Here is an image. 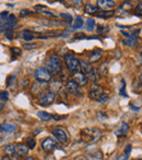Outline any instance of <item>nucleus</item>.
<instances>
[{"label":"nucleus","instance_id":"nucleus-17","mask_svg":"<svg viewBox=\"0 0 142 160\" xmlns=\"http://www.w3.org/2000/svg\"><path fill=\"white\" fill-rule=\"evenodd\" d=\"M85 12L89 13V14H96L98 12V7L94 6L92 3H85V8H84Z\"/></svg>","mask_w":142,"mask_h":160},{"label":"nucleus","instance_id":"nucleus-28","mask_svg":"<svg viewBox=\"0 0 142 160\" xmlns=\"http://www.w3.org/2000/svg\"><path fill=\"white\" fill-rule=\"evenodd\" d=\"M35 146H36V142L34 139L33 138L26 139V147H28L29 149H33V148H35Z\"/></svg>","mask_w":142,"mask_h":160},{"label":"nucleus","instance_id":"nucleus-12","mask_svg":"<svg viewBox=\"0 0 142 160\" xmlns=\"http://www.w3.org/2000/svg\"><path fill=\"white\" fill-rule=\"evenodd\" d=\"M14 147H15V152H17L18 157L28 156V154H29V148L26 147L25 144H17V145H14Z\"/></svg>","mask_w":142,"mask_h":160},{"label":"nucleus","instance_id":"nucleus-31","mask_svg":"<svg viewBox=\"0 0 142 160\" xmlns=\"http://www.w3.org/2000/svg\"><path fill=\"white\" fill-rule=\"evenodd\" d=\"M4 35H6L7 39H9V40L13 39V31L12 30H8V28H7V30L4 31Z\"/></svg>","mask_w":142,"mask_h":160},{"label":"nucleus","instance_id":"nucleus-13","mask_svg":"<svg viewBox=\"0 0 142 160\" xmlns=\"http://www.w3.org/2000/svg\"><path fill=\"white\" fill-rule=\"evenodd\" d=\"M6 28L8 30H13V28H15L18 24V18L14 14H9L8 19L6 20Z\"/></svg>","mask_w":142,"mask_h":160},{"label":"nucleus","instance_id":"nucleus-1","mask_svg":"<svg viewBox=\"0 0 142 160\" xmlns=\"http://www.w3.org/2000/svg\"><path fill=\"white\" fill-rule=\"evenodd\" d=\"M81 136H82L84 142L96 143L101 138V136H102V132H101V130H98L96 128H87L81 131Z\"/></svg>","mask_w":142,"mask_h":160},{"label":"nucleus","instance_id":"nucleus-11","mask_svg":"<svg viewBox=\"0 0 142 160\" xmlns=\"http://www.w3.org/2000/svg\"><path fill=\"white\" fill-rule=\"evenodd\" d=\"M97 7L103 9L104 10H107V11H110L113 8L116 7V2L115 1H112V0H98L97 1Z\"/></svg>","mask_w":142,"mask_h":160},{"label":"nucleus","instance_id":"nucleus-40","mask_svg":"<svg viewBox=\"0 0 142 160\" xmlns=\"http://www.w3.org/2000/svg\"><path fill=\"white\" fill-rule=\"evenodd\" d=\"M31 11L30 10H28V9H25V10H22L21 11V17H26V15H29V14H31Z\"/></svg>","mask_w":142,"mask_h":160},{"label":"nucleus","instance_id":"nucleus-44","mask_svg":"<svg viewBox=\"0 0 142 160\" xmlns=\"http://www.w3.org/2000/svg\"><path fill=\"white\" fill-rule=\"evenodd\" d=\"M0 160H11V158H10V157H8V156L6 155V156H3Z\"/></svg>","mask_w":142,"mask_h":160},{"label":"nucleus","instance_id":"nucleus-7","mask_svg":"<svg viewBox=\"0 0 142 160\" xmlns=\"http://www.w3.org/2000/svg\"><path fill=\"white\" fill-rule=\"evenodd\" d=\"M57 147V142L51 137H46L42 141V148L44 149V152H53L55 148Z\"/></svg>","mask_w":142,"mask_h":160},{"label":"nucleus","instance_id":"nucleus-5","mask_svg":"<svg viewBox=\"0 0 142 160\" xmlns=\"http://www.w3.org/2000/svg\"><path fill=\"white\" fill-rule=\"evenodd\" d=\"M65 61H66L67 69L70 72H79L80 71V62L79 59H76L73 55H67L65 57Z\"/></svg>","mask_w":142,"mask_h":160},{"label":"nucleus","instance_id":"nucleus-46","mask_svg":"<svg viewBox=\"0 0 142 160\" xmlns=\"http://www.w3.org/2000/svg\"><path fill=\"white\" fill-rule=\"evenodd\" d=\"M4 108V103L3 102H0V111H2V109Z\"/></svg>","mask_w":142,"mask_h":160},{"label":"nucleus","instance_id":"nucleus-9","mask_svg":"<svg viewBox=\"0 0 142 160\" xmlns=\"http://www.w3.org/2000/svg\"><path fill=\"white\" fill-rule=\"evenodd\" d=\"M73 81L74 83H76V84L79 85V86H82V85H85L87 84V81H89V78H87V76L85 75V74H83L82 72H74L73 73Z\"/></svg>","mask_w":142,"mask_h":160},{"label":"nucleus","instance_id":"nucleus-29","mask_svg":"<svg viewBox=\"0 0 142 160\" xmlns=\"http://www.w3.org/2000/svg\"><path fill=\"white\" fill-rule=\"evenodd\" d=\"M60 17L61 18H64L65 20H66V22L68 24H71L72 23V17H71V14H69V13H60Z\"/></svg>","mask_w":142,"mask_h":160},{"label":"nucleus","instance_id":"nucleus-10","mask_svg":"<svg viewBox=\"0 0 142 160\" xmlns=\"http://www.w3.org/2000/svg\"><path fill=\"white\" fill-rule=\"evenodd\" d=\"M51 134H53L60 143H67V141H68L67 133L65 132L62 128H54V130L51 131Z\"/></svg>","mask_w":142,"mask_h":160},{"label":"nucleus","instance_id":"nucleus-33","mask_svg":"<svg viewBox=\"0 0 142 160\" xmlns=\"http://www.w3.org/2000/svg\"><path fill=\"white\" fill-rule=\"evenodd\" d=\"M120 95L121 96H124V97H127L128 95L126 94V83H125V80H123V87L120 88Z\"/></svg>","mask_w":142,"mask_h":160},{"label":"nucleus","instance_id":"nucleus-48","mask_svg":"<svg viewBox=\"0 0 142 160\" xmlns=\"http://www.w3.org/2000/svg\"><path fill=\"white\" fill-rule=\"evenodd\" d=\"M139 160H141V159H139Z\"/></svg>","mask_w":142,"mask_h":160},{"label":"nucleus","instance_id":"nucleus-34","mask_svg":"<svg viewBox=\"0 0 142 160\" xmlns=\"http://www.w3.org/2000/svg\"><path fill=\"white\" fill-rule=\"evenodd\" d=\"M36 46H37L36 44H24L23 45V48L25 49V50H31V49L36 48Z\"/></svg>","mask_w":142,"mask_h":160},{"label":"nucleus","instance_id":"nucleus-6","mask_svg":"<svg viewBox=\"0 0 142 160\" xmlns=\"http://www.w3.org/2000/svg\"><path fill=\"white\" fill-rule=\"evenodd\" d=\"M66 88H67V92L73 96H81L82 95V89H81V86H79V85L76 84V83H74L73 81H68V82H67Z\"/></svg>","mask_w":142,"mask_h":160},{"label":"nucleus","instance_id":"nucleus-35","mask_svg":"<svg viewBox=\"0 0 142 160\" xmlns=\"http://www.w3.org/2000/svg\"><path fill=\"white\" fill-rule=\"evenodd\" d=\"M128 131H129V125H128L127 123L124 122L123 124H121V127H120V132L121 133H127Z\"/></svg>","mask_w":142,"mask_h":160},{"label":"nucleus","instance_id":"nucleus-8","mask_svg":"<svg viewBox=\"0 0 142 160\" xmlns=\"http://www.w3.org/2000/svg\"><path fill=\"white\" fill-rule=\"evenodd\" d=\"M55 99H56V94L54 92H48L44 96L40 97L39 103L42 106H49L55 101Z\"/></svg>","mask_w":142,"mask_h":160},{"label":"nucleus","instance_id":"nucleus-25","mask_svg":"<svg viewBox=\"0 0 142 160\" xmlns=\"http://www.w3.org/2000/svg\"><path fill=\"white\" fill-rule=\"evenodd\" d=\"M10 51H11V56L13 58H19L22 53V50L20 48H18V47H11Z\"/></svg>","mask_w":142,"mask_h":160},{"label":"nucleus","instance_id":"nucleus-2","mask_svg":"<svg viewBox=\"0 0 142 160\" xmlns=\"http://www.w3.org/2000/svg\"><path fill=\"white\" fill-rule=\"evenodd\" d=\"M34 78L38 81L39 83H48L51 80V73L48 71L47 68L40 67L37 68L34 72Z\"/></svg>","mask_w":142,"mask_h":160},{"label":"nucleus","instance_id":"nucleus-16","mask_svg":"<svg viewBox=\"0 0 142 160\" xmlns=\"http://www.w3.org/2000/svg\"><path fill=\"white\" fill-rule=\"evenodd\" d=\"M4 152H7V156L8 157H11V158H17L18 157L17 152H15V147H14V145H12V144L7 145L6 148H4Z\"/></svg>","mask_w":142,"mask_h":160},{"label":"nucleus","instance_id":"nucleus-19","mask_svg":"<svg viewBox=\"0 0 142 160\" xmlns=\"http://www.w3.org/2000/svg\"><path fill=\"white\" fill-rule=\"evenodd\" d=\"M79 62H80V70H81L80 72H82L83 74H85V75H87V74L90 72V70L92 69V67L87 63V62L83 61V60H79Z\"/></svg>","mask_w":142,"mask_h":160},{"label":"nucleus","instance_id":"nucleus-3","mask_svg":"<svg viewBox=\"0 0 142 160\" xmlns=\"http://www.w3.org/2000/svg\"><path fill=\"white\" fill-rule=\"evenodd\" d=\"M47 67H48L49 72H54L57 73L61 70V60H60L59 56L57 55H51L49 56L48 60H47Z\"/></svg>","mask_w":142,"mask_h":160},{"label":"nucleus","instance_id":"nucleus-14","mask_svg":"<svg viewBox=\"0 0 142 160\" xmlns=\"http://www.w3.org/2000/svg\"><path fill=\"white\" fill-rule=\"evenodd\" d=\"M18 130V127L12 123H2L0 124V131L4 133H13Z\"/></svg>","mask_w":142,"mask_h":160},{"label":"nucleus","instance_id":"nucleus-37","mask_svg":"<svg viewBox=\"0 0 142 160\" xmlns=\"http://www.w3.org/2000/svg\"><path fill=\"white\" fill-rule=\"evenodd\" d=\"M87 36L83 33H78L76 36H74V39H87Z\"/></svg>","mask_w":142,"mask_h":160},{"label":"nucleus","instance_id":"nucleus-4","mask_svg":"<svg viewBox=\"0 0 142 160\" xmlns=\"http://www.w3.org/2000/svg\"><path fill=\"white\" fill-rule=\"evenodd\" d=\"M89 95L92 99H94V100H96V101H100L105 94H104V91H103V87L101 86V85H98L97 83H93V84L90 86Z\"/></svg>","mask_w":142,"mask_h":160},{"label":"nucleus","instance_id":"nucleus-21","mask_svg":"<svg viewBox=\"0 0 142 160\" xmlns=\"http://www.w3.org/2000/svg\"><path fill=\"white\" fill-rule=\"evenodd\" d=\"M114 13L115 12H113V11H98L95 15L101 19H109L110 17L114 15Z\"/></svg>","mask_w":142,"mask_h":160},{"label":"nucleus","instance_id":"nucleus-30","mask_svg":"<svg viewBox=\"0 0 142 160\" xmlns=\"http://www.w3.org/2000/svg\"><path fill=\"white\" fill-rule=\"evenodd\" d=\"M9 99V93L8 92H4V91H1L0 92V101H7Z\"/></svg>","mask_w":142,"mask_h":160},{"label":"nucleus","instance_id":"nucleus-27","mask_svg":"<svg viewBox=\"0 0 142 160\" xmlns=\"http://www.w3.org/2000/svg\"><path fill=\"white\" fill-rule=\"evenodd\" d=\"M94 26H95V21L93 19H87V30L89 32H92L94 30Z\"/></svg>","mask_w":142,"mask_h":160},{"label":"nucleus","instance_id":"nucleus-42","mask_svg":"<svg viewBox=\"0 0 142 160\" xmlns=\"http://www.w3.org/2000/svg\"><path fill=\"white\" fill-rule=\"evenodd\" d=\"M129 159V156H127V155H121V156L118 157V160H128Z\"/></svg>","mask_w":142,"mask_h":160},{"label":"nucleus","instance_id":"nucleus-24","mask_svg":"<svg viewBox=\"0 0 142 160\" xmlns=\"http://www.w3.org/2000/svg\"><path fill=\"white\" fill-rule=\"evenodd\" d=\"M124 44L128 45L130 47H134L137 45V37H134V36L129 35L127 36V39L124 40Z\"/></svg>","mask_w":142,"mask_h":160},{"label":"nucleus","instance_id":"nucleus-43","mask_svg":"<svg viewBox=\"0 0 142 160\" xmlns=\"http://www.w3.org/2000/svg\"><path fill=\"white\" fill-rule=\"evenodd\" d=\"M72 2H73L76 6H80V4L82 3V1H81V0H78V1H72Z\"/></svg>","mask_w":142,"mask_h":160},{"label":"nucleus","instance_id":"nucleus-20","mask_svg":"<svg viewBox=\"0 0 142 160\" xmlns=\"http://www.w3.org/2000/svg\"><path fill=\"white\" fill-rule=\"evenodd\" d=\"M37 117L40 119L42 121H49V120H51L53 119V114H50V113H48V112H46V111H38L37 112Z\"/></svg>","mask_w":142,"mask_h":160},{"label":"nucleus","instance_id":"nucleus-36","mask_svg":"<svg viewBox=\"0 0 142 160\" xmlns=\"http://www.w3.org/2000/svg\"><path fill=\"white\" fill-rule=\"evenodd\" d=\"M8 17H9L8 11H3V12H1V14H0V20H2L3 22H6V20L8 19Z\"/></svg>","mask_w":142,"mask_h":160},{"label":"nucleus","instance_id":"nucleus-45","mask_svg":"<svg viewBox=\"0 0 142 160\" xmlns=\"http://www.w3.org/2000/svg\"><path fill=\"white\" fill-rule=\"evenodd\" d=\"M3 31H4V26L2 25L1 23H0V34H1L2 32H3Z\"/></svg>","mask_w":142,"mask_h":160},{"label":"nucleus","instance_id":"nucleus-47","mask_svg":"<svg viewBox=\"0 0 142 160\" xmlns=\"http://www.w3.org/2000/svg\"><path fill=\"white\" fill-rule=\"evenodd\" d=\"M25 160H35V159L33 158V157H28V158H26Z\"/></svg>","mask_w":142,"mask_h":160},{"label":"nucleus","instance_id":"nucleus-22","mask_svg":"<svg viewBox=\"0 0 142 160\" xmlns=\"http://www.w3.org/2000/svg\"><path fill=\"white\" fill-rule=\"evenodd\" d=\"M21 36H22V38H23L24 40H26V42H31V40L34 38V34L31 32V31H29V30L22 31Z\"/></svg>","mask_w":142,"mask_h":160},{"label":"nucleus","instance_id":"nucleus-26","mask_svg":"<svg viewBox=\"0 0 142 160\" xmlns=\"http://www.w3.org/2000/svg\"><path fill=\"white\" fill-rule=\"evenodd\" d=\"M15 83H17V76L14 74H12L7 78V86L8 87H12L13 85H15Z\"/></svg>","mask_w":142,"mask_h":160},{"label":"nucleus","instance_id":"nucleus-23","mask_svg":"<svg viewBox=\"0 0 142 160\" xmlns=\"http://www.w3.org/2000/svg\"><path fill=\"white\" fill-rule=\"evenodd\" d=\"M97 70L96 69H94V68H92L91 70H90V72L87 74V78H90L91 81H93L94 83L97 81V78H98V75H97Z\"/></svg>","mask_w":142,"mask_h":160},{"label":"nucleus","instance_id":"nucleus-38","mask_svg":"<svg viewBox=\"0 0 142 160\" xmlns=\"http://www.w3.org/2000/svg\"><path fill=\"white\" fill-rule=\"evenodd\" d=\"M141 9H142V3H141V2H139V4L137 6V8H136V14L139 15V17H141V13H142Z\"/></svg>","mask_w":142,"mask_h":160},{"label":"nucleus","instance_id":"nucleus-39","mask_svg":"<svg viewBox=\"0 0 142 160\" xmlns=\"http://www.w3.org/2000/svg\"><path fill=\"white\" fill-rule=\"evenodd\" d=\"M130 152H131V145H130V144H128V145L126 146V148H125V155L129 156Z\"/></svg>","mask_w":142,"mask_h":160},{"label":"nucleus","instance_id":"nucleus-15","mask_svg":"<svg viewBox=\"0 0 142 160\" xmlns=\"http://www.w3.org/2000/svg\"><path fill=\"white\" fill-rule=\"evenodd\" d=\"M103 53L104 52H103L102 49H95V50L91 53V56H90V62H92V63L97 62L98 60H101V58L103 57Z\"/></svg>","mask_w":142,"mask_h":160},{"label":"nucleus","instance_id":"nucleus-18","mask_svg":"<svg viewBox=\"0 0 142 160\" xmlns=\"http://www.w3.org/2000/svg\"><path fill=\"white\" fill-rule=\"evenodd\" d=\"M83 24H84V20L82 17L78 15V17L74 18V22H73V30H80L82 28Z\"/></svg>","mask_w":142,"mask_h":160},{"label":"nucleus","instance_id":"nucleus-41","mask_svg":"<svg viewBox=\"0 0 142 160\" xmlns=\"http://www.w3.org/2000/svg\"><path fill=\"white\" fill-rule=\"evenodd\" d=\"M46 7L45 6H42V4H38V6H35L34 7V10L37 11V10H43V9H45Z\"/></svg>","mask_w":142,"mask_h":160},{"label":"nucleus","instance_id":"nucleus-32","mask_svg":"<svg viewBox=\"0 0 142 160\" xmlns=\"http://www.w3.org/2000/svg\"><path fill=\"white\" fill-rule=\"evenodd\" d=\"M108 30L109 28H107V26H104V25H98L97 26V33L98 34H105V33H107L108 32Z\"/></svg>","mask_w":142,"mask_h":160}]
</instances>
